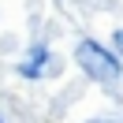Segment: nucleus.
Here are the masks:
<instances>
[{"label":"nucleus","mask_w":123,"mask_h":123,"mask_svg":"<svg viewBox=\"0 0 123 123\" xmlns=\"http://www.w3.org/2000/svg\"><path fill=\"white\" fill-rule=\"evenodd\" d=\"M90 123H123V119H90Z\"/></svg>","instance_id":"4"},{"label":"nucleus","mask_w":123,"mask_h":123,"mask_svg":"<svg viewBox=\"0 0 123 123\" xmlns=\"http://www.w3.org/2000/svg\"><path fill=\"white\" fill-rule=\"evenodd\" d=\"M112 41H116V49L123 52V30H116V37H112Z\"/></svg>","instance_id":"3"},{"label":"nucleus","mask_w":123,"mask_h":123,"mask_svg":"<svg viewBox=\"0 0 123 123\" xmlns=\"http://www.w3.org/2000/svg\"><path fill=\"white\" fill-rule=\"evenodd\" d=\"M45 60H49V49H45V45H34L30 52H26V60L19 63V75H26V78H41Z\"/></svg>","instance_id":"2"},{"label":"nucleus","mask_w":123,"mask_h":123,"mask_svg":"<svg viewBox=\"0 0 123 123\" xmlns=\"http://www.w3.org/2000/svg\"><path fill=\"white\" fill-rule=\"evenodd\" d=\"M75 60H78V67H82L93 82H119V75H123L119 56H112L105 45H101V41H90V37L78 41Z\"/></svg>","instance_id":"1"}]
</instances>
